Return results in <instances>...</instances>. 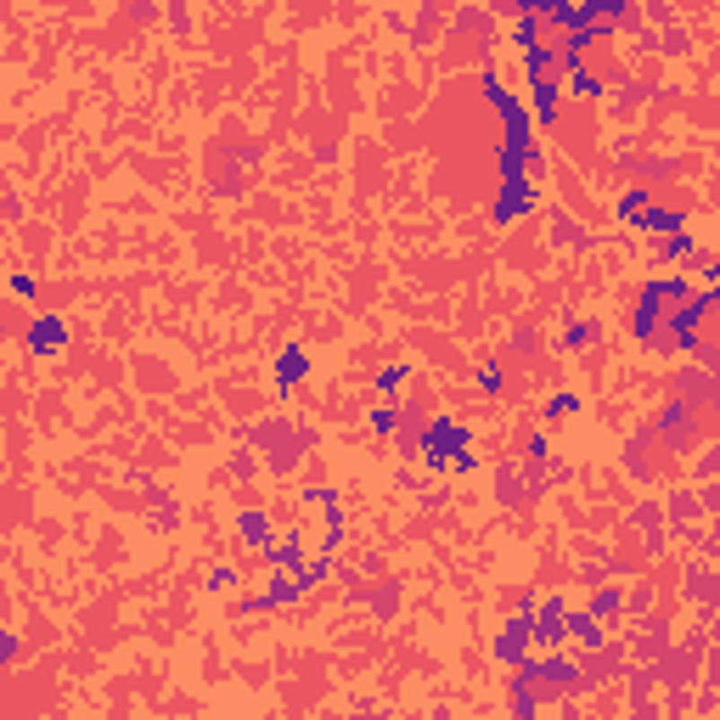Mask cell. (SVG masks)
<instances>
[{
    "mask_svg": "<svg viewBox=\"0 0 720 720\" xmlns=\"http://www.w3.org/2000/svg\"><path fill=\"white\" fill-rule=\"evenodd\" d=\"M304 372H310V360H304V344H287V349H282V360H277V383H282V389H293V383H299Z\"/></svg>",
    "mask_w": 720,
    "mask_h": 720,
    "instance_id": "9c48e42d",
    "label": "cell"
},
{
    "mask_svg": "<svg viewBox=\"0 0 720 720\" xmlns=\"http://www.w3.org/2000/svg\"><path fill=\"white\" fill-rule=\"evenodd\" d=\"M6 659H17V637H12V630H0V664H6Z\"/></svg>",
    "mask_w": 720,
    "mask_h": 720,
    "instance_id": "ffe728a7",
    "label": "cell"
},
{
    "mask_svg": "<svg viewBox=\"0 0 720 720\" xmlns=\"http://www.w3.org/2000/svg\"><path fill=\"white\" fill-rule=\"evenodd\" d=\"M647 203H653V192H647V186H630V192H619V203H613V220H625V225H630V220H637Z\"/></svg>",
    "mask_w": 720,
    "mask_h": 720,
    "instance_id": "8fae6325",
    "label": "cell"
},
{
    "mask_svg": "<svg viewBox=\"0 0 720 720\" xmlns=\"http://www.w3.org/2000/svg\"><path fill=\"white\" fill-rule=\"evenodd\" d=\"M692 293V277L681 265H675V277H653L647 287H642V299H637V315H630V338H637V344H647V332L664 321V315L675 310Z\"/></svg>",
    "mask_w": 720,
    "mask_h": 720,
    "instance_id": "6da1fadb",
    "label": "cell"
},
{
    "mask_svg": "<svg viewBox=\"0 0 720 720\" xmlns=\"http://www.w3.org/2000/svg\"><path fill=\"white\" fill-rule=\"evenodd\" d=\"M237 585V568H208V591H231Z\"/></svg>",
    "mask_w": 720,
    "mask_h": 720,
    "instance_id": "e0dca14e",
    "label": "cell"
},
{
    "mask_svg": "<svg viewBox=\"0 0 720 720\" xmlns=\"http://www.w3.org/2000/svg\"><path fill=\"white\" fill-rule=\"evenodd\" d=\"M451 29H461V34H473V29H490V17H484V12H473V6H468V12H456V17H451Z\"/></svg>",
    "mask_w": 720,
    "mask_h": 720,
    "instance_id": "9a60e30c",
    "label": "cell"
},
{
    "mask_svg": "<svg viewBox=\"0 0 720 720\" xmlns=\"http://www.w3.org/2000/svg\"><path fill=\"white\" fill-rule=\"evenodd\" d=\"M558 79H563V96H575V101H597V96L608 91V84L591 74V68H568V74H558Z\"/></svg>",
    "mask_w": 720,
    "mask_h": 720,
    "instance_id": "ba28073f",
    "label": "cell"
},
{
    "mask_svg": "<svg viewBox=\"0 0 720 720\" xmlns=\"http://www.w3.org/2000/svg\"><path fill=\"white\" fill-rule=\"evenodd\" d=\"M625 608V591L619 585H602L597 597H591V613H597V619H608V613H619Z\"/></svg>",
    "mask_w": 720,
    "mask_h": 720,
    "instance_id": "7c38bea8",
    "label": "cell"
},
{
    "mask_svg": "<svg viewBox=\"0 0 720 720\" xmlns=\"http://www.w3.org/2000/svg\"><path fill=\"white\" fill-rule=\"evenodd\" d=\"M237 535H242L248 546H265V513H242V518H237Z\"/></svg>",
    "mask_w": 720,
    "mask_h": 720,
    "instance_id": "4fadbf2b",
    "label": "cell"
},
{
    "mask_svg": "<svg viewBox=\"0 0 720 720\" xmlns=\"http://www.w3.org/2000/svg\"><path fill=\"white\" fill-rule=\"evenodd\" d=\"M372 428H377V434H394V428H400V406H394V400L372 411Z\"/></svg>",
    "mask_w": 720,
    "mask_h": 720,
    "instance_id": "5bb4252c",
    "label": "cell"
},
{
    "mask_svg": "<svg viewBox=\"0 0 720 720\" xmlns=\"http://www.w3.org/2000/svg\"><path fill=\"white\" fill-rule=\"evenodd\" d=\"M62 344H68V327H62V315H34L29 349H34V355H57Z\"/></svg>",
    "mask_w": 720,
    "mask_h": 720,
    "instance_id": "8992f818",
    "label": "cell"
},
{
    "mask_svg": "<svg viewBox=\"0 0 720 720\" xmlns=\"http://www.w3.org/2000/svg\"><path fill=\"white\" fill-rule=\"evenodd\" d=\"M630 225L653 231V237H670V231H681V225H687V215H681V208H664V203H647V208H642V215L630 220Z\"/></svg>",
    "mask_w": 720,
    "mask_h": 720,
    "instance_id": "52a82bcc",
    "label": "cell"
},
{
    "mask_svg": "<svg viewBox=\"0 0 720 720\" xmlns=\"http://www.w3.org/2000/svg\"><path fill=\"white\" fill-rule=\"evenodd\" d=\"M563 344H568V349H585V344H597V327H591V321H575V327H568V338H563Z\"/></svg>",
    "mask_w": 720,
    "mask_h": 720,
    "instance_id": "2e32d148",
    "label": "cell"
},
{
    "mask_svg": "<svg viewBox=\"0 0 720 720\" xmlns=\"http://www.w3.org/2000/svg\"><path fill=\"white\" fill-rule=\"evenodd\" d=\"M523 108H529V119H535L540 130H552L558 113H563V79H558V74H552V79H529Z\"/></svg>",
    "mask_w": 720,
    "mask_h": 720,
    "instance_id": "3957f363",
    "label": "cell"
},
{
    "mask_svg": "<svg viewBox=\"0 0 720 720\" xmlns=\"http://www.w3.org/2000/svg\"><path fill=\"white\" fill-rule=\"evenodd\" d=\"M501 383H506V377H501V366H484V372H479V389H490V394H496Z\"/></svg>",
    "mask_w": 720,
    "mask_h": 720,
    "instance_id": "d6986e66",
    "label": "cell"
},
{
    "mask_svg": "<svg viewBox=\"0 0 720 720\" xmlns=\"http://www.w3.org/2000/svg\"><path fill=\"white\" fill-rule=\"evenodd\" d=\"M692 253H698V237H692L687 225L664 237V259H670V265H692Z\"/></svg>",
    "mask_w": 720,
    "mask_h": 720,
    "instance_id": "30bf717a",
    "label": "cell"
},
{
    "mask_svg": "<svg viewBox=\"0 0 720 720\" xmlns=\"http://www.w3.org/2000/svg\"><path fill=\"white\" fill-rule=\"evenodd\" d=\"M540 208V192L535 186H501V198H496V225H513L523 215H535Z\"/></svg>",
    "mask_w": 720,
    "mask_h": 720,
    "instance_id": "5b68a950",
    "label": "cell"
},
{
    "mask_svg": "<svg viewBox=\"0 0 720 720\" xmlns=\"http://www.w3.org/2000/svg\"><path fill=\"white\" fill-rule=\"evenodd\" d=\"M400 383H406V366H383V377H377V389H383V394H394Z\"/></svg>",
    "mask_w": 720,
    "mask_h": 720,
    "instance_id": "ac0fdd59",
    "label": "cell"
},
{
    "mask_svg": "<svg viewBox=\"0 0 720 720\" xmlns=\"http://www.w3.org/2000/svg\"><path fill=\"white\" fill-rule=\"evenodd\" d=\"M692 428H698V411L687 406L681 394H675V406H664V411H659V428H653V434L670 439L675 451H687V444H692Z\"/></svg>",
    "mask_w": 720,
    "mask_h": 720,
    "instance_id": "277c9868",
    "label": "cell"
},
{
    "mask_svg": "<svg viewBox=\"0 0 720 720\" xmlns=\"http://www.w3.org/2000/svg\"><path fill=\"white\" fill-rule=\"evenodd\" d=\"M529 602H535V597H523V608L506 619V630L496 637V664H506V670H518L529 653H535V642H529Z\"/></svg>",
    "mask_w": 720,
    "mask_h": 720,
    "instance_id": "7a4b0ae2",
    "label": "cell"
}]
</instances>
